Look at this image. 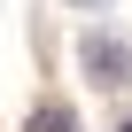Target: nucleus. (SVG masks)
I'll return each mask as SVG.
<instances>
[{"instance_id":"f257e3e1","label":"nucleus","mask_w":132,"mask_h":132,"mask_svg":"<svg viewBox=\"0 0 132 132\" xmlns=\"http://www.w3.org/2000/svg\"><path fill=\"white\" fill-rule=\"evenodd\" d=\"M78 70H86L93 86H124V78H132V47L109 39V31H86V39H78Z\"/></svg>"},{"instance_id":"f03ea898","label":"nucleus","mask_w":132,"mask_h":132,"mask_svg":"<svg viewBox=\"0 0 132 132\" xmlns=\"http://www.w3.org/2000/svg\"><path fill=\"white\" fill-rule=\"evenodd\" d=\"M23 132H78V109H62V101H39L23 117Z\"/></svg>"},{"instance_id":"7ed1b4c3","label":"nucleus","mask_w":132,"mask_h":132,"mask_svg":"<svg viewBox=\"0 0 132 132\" xmlns=\"http://www.w3.org/2000/svg\"><path fill=\"white\" fill-rule=\"evenodd\" d=\"M117 132H132V117H124V124H117Z\"/></svg>"},{"instance_id":"20e7f679","label":"nucleus","mask_w":132,"mask_h":132,"mask_svg":"<svg viewBox=\"0 0 132 132\" xmlns=\"http://www.w3.org/2000/svg\"><path fill=\"white\" fill-rule=\"evenodd\" d=\"M86 8H93V0H86Z\"/></svg>"}]
</instances>
